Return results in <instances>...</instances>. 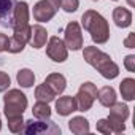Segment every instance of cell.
Returning a JSON list of instances; mask_svg holds the SVG:
<instances>
[{"mask_svg":"<svg viewBox=\"0 0 135 135\" xmlns=\"http://www.w3.org/2000/svg\"><path fill=\"white\" fill-rule=\"evenodd\" d=\"M83 57H84V60L89 65H92L94 69L103 78H107V80H114L119 75V67H118V64L113 62L111 57L107 52L100 51L95 46H86L84 51H83Z\"/></svg>","mask_w":135,"mask_h":135,"instance_id":"cell-1","label":"cell"},{"mask_svg":"<svg viewBox=\"0 0 135 135\" xmlns=\"http://www.w3.org/2000/svg\"><path fill=\"white\" fill-rule=\"evenodd\" d=\"M81 26H83L84 30H88L91 33V38H92L94 43L103 45V43L108 41V38H110V27H108L107 19L100 13H97L94 10L84 11L83 16H81Z\"/></svg>","mask_w":135,"mask_h":135,"instance_id":"cell-2","label":"cell"},{"mask_svg":"<svg viewBox=\"0 0 135 135\" xmlns=\"http://www.w3.org/2000/svg\"><path fill=\"white\" fill-rule=\"evenodd\" d=\"M3 105H5L3 110H5L7 119L22 116V113L27 108V97L19 89H10L3 95Z\"/></svg>","mask_w":135,"mask_h":135,"instance_id":"cell-3","label":"cell"},{"mask_svg":"<svg viewBox=\"0 0 135 135\" xmlns=\"http://www.w3.org/2000/svg\"><path fill=\"white\" fill-rule=\"evenodd\" d=\"M22 132L27 135H59L60 133V127L52 122L49 118L48 119H29L24 122Z\"/></svg>","mask_w":135,"mask_h":135,"instance_id":"cell-4","label":"cell"},{"mask_svg":"<svg viewBox=\"0 0 135 135\" xmlns=\"http://www.w3.org/2000/svg\"><path fill=\"white\" fill-rule=\"evenodd\" d=\"M110 108V116H108V124L111 127V132L114 133H122L126 130L124 121L129 118V107L122 102H114Z\"/></svg>","mask_w":135,"mask_h":135,"instance_id":"cell-5","label":"cell"},{"mask_svg":"<svg viewBox=\"0 0 135 135\" xmlns=\"http://www.w3.org/2000/svg\"><path fill=\"white\" fill-rule=\"evenodd\" d=\"M97 86L94 83H83L78 89V94L75 95V102H76V108L78 111H88L91 110L92 103L97 99Z\"/></svg>","mask_w":135,"mask_h":135,"instance_id":"cell-6","label":"cell"},{"mask_svg":"<svg viewBox=\"0 0 135 135\" xmlns=\"http://www.w3.org/2000/svg\"><path fill=\"white\" fill-rule=\"evenodd\" d=\"M60 7V0H40L33 7V19L38 22L51 21Z\"/></svg>","mask_w":135,"mask_h":135,"instance_id":"cell-7","label":"cell"},{"mask_svg":"<svg viewBox=\"0 0 135 135\" xmlns=\"http://www.w3.org/2000/svg\"><path fill=\"white\" fill-rule=\"evenodd\" d=\"M65 46L72 49V51H78L83 48V33H81V27L76 21H72L67 24L65 27V40H64Z\"/></svg>","mask_w":135,"mask_h":135,"instance_id":"cell-8","label":"cell"},{"mask_svg":"<svg viewBox=\"0 0 135 135\" xmlns=\"http://www.w3.org/2000/svg\"><path fill=\"white\" fill-rule=\"evenodd\" d=\"M29 38H30V26H27L24 29L15 30L13 37L8 38V48H7V51L13 52V54H18V52L24 51L26 45L29 43Z\"/></svg>","mask_w":135,"mask_h":135,"instance_id":"cell-9","label":"cell"},{"mask_svg":"<svg viewBox=\"0 0 135 135\" xmlns=\"http://www.w3.org/2000/svg\"><path fill=\"white\" fill-rule=\"evenodd\" d=\"M46 54L49 59H52L54 62H64L69 57V51L64 43V40H60L59 37H51L46 46Z\"/></svg>","mask_w":135,"mask_h":135,"instance_id":"cell-10","label":"cell"},{"mask_svg":"<svg viewBox=\"0 0 135 135\" xmlns=\"http://www.w3.org/2000/svg\"><path fill=\"white\" fill-rule=\"evenodd\" d=\"M29 26V5L26 2H16L13 8V30Z\"/></svg>","mask_w":135,"mask_h":135,"instance_id":"cell-11","label":"cell"},{"mask_svg":"<svg viewBox=\"0 0 135 135\" xmlns=\"http://www.w3.org/2000/svg\"><path fill=\"white\" fill-rule=\"evenodd\" d=\"M16 0H0V27L13 29V8Z\"/></svg>","mask_w":135,"mask_h":135,"instance_id":"cell-12","label":"cell"},{"mask_svg":"<svg viewBox=\"0 0 135 135\" xmlns=\"http://www.w3.org/2000/svg\"><path fill=\"white\" fill-rule=\"evenodd\" d=\"M46 40H48V32L45 27L41 26H32L30 27V38H29V45L35 49H40L46 45Z\"/></svg>","mask_w":135,"mask_h":135,"instance_id":"cell-13","label":"cell"},{"mask_svg":"<svg viewBox=\"0 0 135 135\" xmlns=\"http://www.w3.org/2000/svg\"><path fill=\"white\" fill-rule=\"evenodd\" d=\"M56 111H57V114H60V116H69V114H72L73 111H78L75 97H72V95L59 97V100L56 102Z\"/></svg>","mask_w":135,"mask_h":135,"instance_id":"cell-14","label":"cell"},{"mask_svg":"<svg viewBox=\"0 0 135 135\" xmlns=\"http://www.w3.org/2000/svg\"><path fill=\"white\" fill-rule=\"evenodd\" d=\"M45 84H46L56 95L62 94V92L65 91V88H67L65 76L60 75V73H49V75L46 76V80H45Z\"/></svg>","mask_w":135,"mask_h":135,"instance_id":"cell-15","label":"cell"},{"mask_svg":"<svg viewBox=\"0 0 135 135\" xmlns=\"http://www.w3.org/2000/svg\"><path fill=\"white\" fill-rule=\"evenodd\" d=\"M113 21L118 27L121 29H126L132 24V13L127 10V8H122V7H118L113 10Z\"/></svg>","mask_w":135,"mask_h":135,"instance_id":"cell-16","label":"cell"},{"mask_svg":"<svg viewBox=\"0 0 135 135\" xmlns=\"http://www.w3.org/2000/svg\"><path fill=\"white\" fill-rule=\"evenodd\" d=\"M69 129L76 133V135H83L89 132V121L83 116H75L69 121Z\"/></svg>","mask_w":135,"mask_h":135,"instance_id":"cell-17","label":"cell"},{"mask_svg":"<svg viewBox=\"0 0 135 135\" xmlns=\"http://www.w3.org/2000/svg\"><path fill=\"white\" fill-rule=\"evenodd\" d=\"M119 91L124 100L130 102L135 99V80L133 78H124L122 83L119 84Z\"/></svg>","mask_w":135,"mask_h":135,"instance_id":"cell-18","label":"cell"},{"mask_svg":"<svg viewBox=\"0 0 135 135\" xmlns=\"http://www.w3.org/2000/svg\"><path fill=\"white\" fill-rule=\"evenodd\" d=\"M97 99L103 107H111L116 102V92L111 86H103L99 92H97Z\"/></svg>","mask_w":135,"mask_h":135,"instance_id":"cell-19","label":"cell"},{"mask_svg":"<svg viewBox=\"0 0 135 135\" xmlns=\"http://www.w3.org/2000/svg\"><path fill=\"white\" fill-rule=\"evenodd\" d=\"M16 80H18V84H19L21 88H32L33 83H35V75H33L32 70H29V69H22V70L18 72Z\"/></svg>","mask_w":135,"mask_h":135,"instance_id":"cell-20","label":"cell"},{"mask_svg":"<svg viewBox=\"0 0 135 135\" xmlns=\"http://www.w3.org/2000/svg\"><path fill=\"white\" fill-rule=\"evenodd\" d=\"M35 97H37L38 102H46V103H49V102L54 100L56 94H54V92H52L45 83H43V84L37 86V89H35Z\"/></svg>","mask_w":135,"mask_h":135,"instance_id":"cell-21","label":"cell"},{"mask_svg":"<svg viewBox=\"0 0 135 135\" xmlns=\"http://www.w3.org/2000/svg\"><path fill=\"white\" fill-rule=\"evenodd\" d=\"M32 114L37 119H48L51 118V108L46 102H37L32 108Z\"/></svg>","mask_w":135,"mask_h":135,"instance_id":"cell-22","label":"cell"},{"mask_svg":"<svg viewBox=\"0 0 135 135\" xmlns=\"http://www.w3.org/2000/svg\"><path fill=\"white\" fill-rule=\"evenodd\" d=\"M24 118L22 116H18V118H10L8 119V129L10 132L13 133H21L22 132V127H24Z\"/></svg>","mask_w":135,"mask_h":135,"instance_id":"cell-23","label":"cell"},{"mask_svg":"<svg viewBox=\"0 0 135 135\" xmlns=\"http://www.w3.org/2000/svg\"><path fill=\"white\" fill-rule=\"evenodd\" d=\"M60 7L65 13H75L80 7V0H60Z\"/></svg>","mask_w":135,"mask_h":135,"instance_id":"cell-24","label":"cell"},{"mask_svg":"<svg viewBox=\"0 0 135 135\" xmlns=\"http://www.w3.org/2000/svg\"><path fill=\"white\" fill-rule=\"evenodd\" d=\"M97 132H100L103 135H110L111 133V127H110L107 119H99L97 121Z\"/></svg>","mask_w":135,"mask_h":135,"instance_id":"cell-25","label":"cell"},{"mask_svg":"<svg viewBox=\"0 0 135 135\" xmlns=\"http://www.w3.org/2000/svg\"><path fill=\"white\" fill-rule=\"evenodd\" d=\"M10 83H11V80H10L8 73L0 72V92H5L10 88Z\"/></svg>","mask_w":135,"mask_h":135,"instance_id":"cell-26","label":"cell"},{"mask_svg":"<svg viewBox=\"0 0 135 135\" xmlns=\"http://www.w3.org/2000/svg\"><path fill=\"white\" fill-rule=\"evenodd\" d=\"M124 67L129 70V72H135V56L133 54H129V56H126V59H124Z\"/></svg>","mask_w":135,"mask_h":135,"instance_id":"cell-27","label":"cell"},{"mask_svg":"<svg viewBox=\"0 0 135 135\" xmlns=\"http://www.w3.org/2000/svg\"><path fill=\"white\" fill-rule=\"evenodd\" d=\"M124 46H126V48H130V49L135 48V33H133V32L129 33V37L124 40Z\"/></svg>","mask_w":135,"mask_h":135,"instance_id":"cell-28","label":"cell"},{"mask_svg":"<svg viewBox=\"0 0 135 135\" xmlns=\"http://www.w3.org/2000/svg\"><path fill=\"white\" fill-rule=\"evenodd\" d=\"M7 48H8V37L5 33H0V52L7 51Z\"/></svg>","mask_w":135,"mask_h":135,"instance_id":"cell-29","label":"cell"},{"mask_svg":"<svg viewBox=\"0 0 135 135\" xmlns=\"http://www.w3.org/2000/svg\"><path fill=\"white\" fill-rule=\"evenodd\" d=\"M127 3H129L130 7H135V0H127Z\"/></svg>","mask_w":135,"mask_h":135,"instance_id":"cell-30","label":"cell"},{"mask_svg":"<svg viewBox=\"0 0 135 135\" xmlns=\"http://www.w3.org/2000/svg\"><path fill=\"white\" fill-rule=\"evenodd\" d=\"M0 129H2V121H0Z\"/></svg>","mask_w":135,"mask_h":135,"instance_id":"cell-31","label":"cell"},{"mask_svg":"<svg viewBox=\"0 0 135 135\" xmlns=\"http://www.w3.org/2000/svg\"><path fill=\"white\" fill-rule=\"evenodd\" d=\"M92 2H99V0H92Z\"/></svg>","mask_w":135,"mask_h":135,"instance_id":"cell-32","label":"cell"},{"mask_svg":"<svg viewBox=\"0 0 135 135\" xmlns=\"http://www.w3.org/2000/svg\"><path fill=\"white\" fill-rule=\"evenodd\" d=\"M113 2H116V0H113Z\"/></svg>","mask_w":135,"mask_h":135,"instance_id":"cell-33","label":"cell"}]
</instances>
